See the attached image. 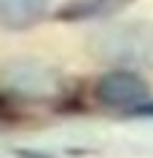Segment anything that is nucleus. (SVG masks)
I'll return each mask as SVG.
<instances>
[{"mask_svg":"<svg viewBox=\"0 0 153 158\" xmlns=\"http://www.w3.org/2000/svg\"><path fill=\"white\" fill-rule=\"evenodd\" d=\"M89 51L116 67H153V22H113L97 27L89 38Z\"/></svg>","mask_w":153,"mask_h":158,"instance_id":"1","label":"nucleus"},{"mask_svg":"<svg viewBox=\"0 0 153 158\" xmlns=\"http://www.w3.org/2000/svg\"><path fill=\"white\" fill-rule=\"evenodd\" d=\"M0 81H3V86L8 91L19 94V97H35V99L54 97L62 89L59 75L54 73L49 64L35 62V59L8 62L6 67H0Z\"/></svg>","mask_w":153,"mask_h":158,"instance_id":"2","label":"nucleus"},{"mask_svg":"<svg viewBox=\"0 0 153 158\" xmlns=\"http://www.w3.org/2000/svg\"><path fill=\"white\" fill-rule=\"evenodd\" d=\"M97 99L108 107H140L151 97V86L137 70L116 67L97 81Z\"/></svg>","mask_w":153,"mask_h":158,"instance_id":"3","label":"nucleus"},{"mask_svg":"<svg viewBox=\"0 0 153 158\" xmlns=\"http://www.w3.org/2000/svg\"><path fill=\"white\" fill-rule=\"evenodd\" d=\"M49 6L51 0H0V24L8 30L32 27Z\"/></svg>","mask_w":153,"mask_h":158,"instance_id":"4","label":"nucleus"},{"mask_svg":"<svg viewBox=\"0 0 153 158\" xmlns=\"http://www.w3.org/2000/svg\"><path fill=\"white\" fill-rule=\"evenodd\" d=\"M129 0H73L67 3V8L59 11L62 19L78 22V19H97V16H108L113 11L124 8Z\"/></svg>","mask_w":153,"mask_h":158,"instance_id":"5","label":"nucleus"}]
</instances>
